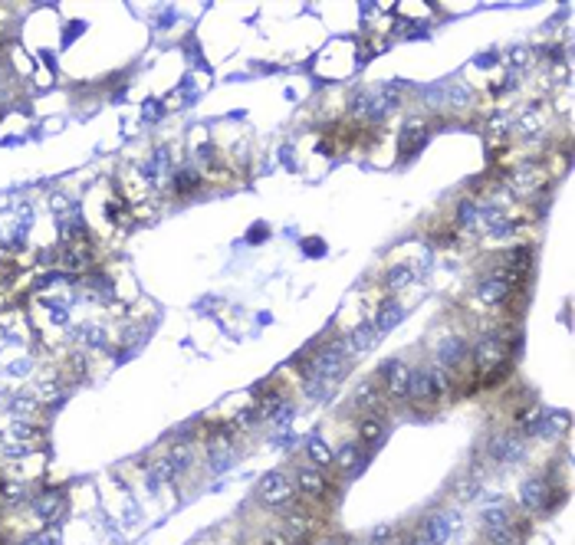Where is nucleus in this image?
Listing matches in <instances>:
<instances>
[{
  "instance_id": "f257e3e1",
  "label": "nucleus",
  "mask_w": 575,
  "mask_h": 545,
  "mask_svg": "<svg viewBox=\"0 0 575 545\" xmlns=\"http://www.w3.org/2000/svg\"><path fill=\"white\" fill-rule=\"evenodd\" d=\"M349 355H352V348H349V339H345V335L322 341V345L315 348V355L309 358V365H306V375H309V378H322V382L335 384L345 375Z\"/></svg>"
},
{
  "instance_id": "f03ea898",
  "label": "nucleus",
  "mask_w": 575,
  "mask_h": 545,
  "mask_svg": "<svg viewBox=\"0 0 575 545\" xmlns=\"http://www.w3.org/2000/svg\"><path fill=\"white\" fill-rule=\"evenodd\" d=\"M523 276H526V272H513V270L487 272V276L477 283L474 296H477V302H483L487 309H500V306H507V302L513 299L516 283H523Z\"/></svg>"
},
{
  "instance_id": "7ed1b4c3",
  "label": "nucleus",
  "mask_w": 575,
  "mask_h": 545,
  "mask_svg": "<svg viewBox=\"0 0 575 545\" xmlns=\"http://www.w3.org/2000/svg\"><path fill=\"white\" fill-rule=\"evenodd\" d=\"M470 358H474V368L483 371V375H493V371L509 368V345L500 332H490L470 345Z\"/></svg>"
},
{
  "instance_id": "20e7f679",
  "label": "nucleus",
  "mask_w": 575,
  "mask_h": 545,
  "mask_svg": "<svg viewBox=\"0 0 575 545\" xmlns=\"http://www.w3.org/2000/svg\"><path fill=\"white\" fill-rule=\"evenodd\" d=\"M257 503L266 506V509H276V513H283L286 506L296 503L293 477H289L286 470H270V473H263L260 483H257Z\"/></svg>"
},
{
  "instance_id": "39448f33",
  "label": "nucleus",
  "mask_w": 575,
  "mask_h": 545,
  "mask_svg": "<svg viewBox=\"0 0 575 545\" xmlns=\"http://www.w3.org/2000/svg\"><path fill=\"white\" fill-rule=\"evenodd\" d=\"M375 382L382 384V391H384L388 401L405 404L408 395H411V365L405 361V358H384L382 365H378Z\"/></svg>"
},
{
  "instance_id": "423d86ee",
  "label": "nucleus",
  "mask_w": 575,
  "mask_h": 545,
  "mask_svg": "<svg viewBox=\"0 0 575 545\" xmlns=\"http://www.w3.org/2000/svg\"><path fill=\"white\" fill-rule=\"evenodd\" d=\"M289 477H293V490L300 493L302 499H309V503H319V499H329V496H332V479H329L326 470H319V466L300 464Z\"/></svg>"
},
{
  "instance_id": "0eeeda50",
  "label": "nucleus",
  "mask_w": 575,
  "mask_h": 545,
  "mask_svg": "<svg viewBox=\"0 0 575 545\" xmlns=\"http://www.w3.org/2000/svg\"><path fill=\"white\" fill-rule=\"evenodd\" d=\"M487 457L490 464L500 466H513L526 457V437H520L516 430H496L487 437Z\"/></svg>"
},
{
  "instance_id": "6e6552de",
  "label": "nucleus",
  "mask_w": 575,
  "mask_h": 545,
  "mask_svg": "<svg viewBox=\"0 0 575 545\" xmlns=\"http://www.w3.org/2000/svg\"><path fill=\"white\" fill-rule=\"evenodd\" d=\"M520 509L526 516H539V513H552L556 506H552V486H549L546 477H526L520 483Z\"/></svg>"
},
{
  "instance_id": "1a4fd4ad",
  "label": "nucleus",
  "mask_w": 575,
  "mask_h": 545,
  "mask_svg": "<svg viewBox=\"0 0 575 545\" xmlns=\"http://www.w3.org/2000/svg\"><path fill=\"white\" fill-rule=\"evenodd\" d=\"M332 453H335V466L342 470L345 479L362 477V473H365V466H369V460H371V453L362 447L358 440H342V444L332 450Z\"/></svg>"
},
{
  "instance_id": "9d476101",
  "label": "nucleus",
  "mask_w": 575,
  "mask_h": 545,
  "mask_svg": "<svg viewBox=\"0 0 575 545\" xmlns=\"http://www.w3.org/2000/svg\"><path fill=\"white\" fill-rule=\"evenodd\" d=\"M467 358H470V345H467L464 335H444L434 345V365H440V368H464Z\"/></svg>"
},
{
  "instance_id": "9b49d317",
  "label": "nucleus",
  "mask_w": 575,
  "mask_h": 545,
  "mask_svg": "<svg viewBox=\"0 0 575 545\" xmlns=\"http://www.w3.org/2000/svg\"><path fill=\"white\" fill-rule=\"evenodd\" d=\"M355 440L369 450V453H375V450L382 447L384 440H388V421H384V414H358Z\"/></svg>"
},
{
  "instance_id": "f8f14e48",
  "label": "nucleus",
  "mask_w": 575,
  "mask_h": 545,
  "mask_svg": "<svg viewBox=\"0 0 575 545\" xmlns=\"http://www.w3.org/2000/svg\"><path fill=\"white\" fill-rule=\"evenodd\" d=\"M457 532V513H447V509H438V513H427L421 519V535H425L431 545H447Z\"/></svg>"
},
{
  "instance_id": "ddd939ff",
  "label": "nucleus",
  "mask_w": 575,
  "mask_h": 545,
  "mask_svg": "<svg viewBox=\"0 0 575 545\" xmlns=\"http://www.w3.org/2000/svg\"><path fill=\"white\" fill-rule=\"evenodd\" d=\"M384 408H388V397H384L382 384L375 382V378L362 382L352 391V410L355 414H384Z\"/></svg>"
},
{
  "instance_id": "4468645a",
  "label": "nucleus",
  "mask_w": 575,
  "mask_h": 545,
  "mask_svg": "<svg viewBox=\"0 0 575 545\" xmlns=\"http://www.w3.org/2000/svg\"><path fill=\"white\" fill-rule=\"evenodd\" d=\"M526 532H529V522L523 526V519H513L507 526H483L480 539H483V545H523Z\"/></svg>"
},
{
  "instance_id": "2eb2a0df",
  "label": "nucleus",
  "mask_w": 575,
  "mask_h": 545,
  "mask_svg": "<svg viewBox=\"0 0 575 545\" xmlns=\"http://www.w3.org/2000/svg\"><path fill=\"white\" fill-rule=\"evenodd\" d=\"M427 141V125L418 122V119H411L405 128H401V135H398V155H401V161H411L418 151L425 148Z\"/></svg>"
},
{
  "instance_id": "dca6fc26",
  "label": "nucleus",
  "mask_w": 575,
  "mask_h": 545,
  "mask_svg": "<svg viewBox=\"0 0 575 545\" xmlns=\"http://www.w3.org/2000/svg\"><path fill=\"white\" fill-rule=\"evenodd\" d=\"M33 509H37V516L43 522H59L66 516V496L59 490H46L40 496H33Z\"/></svg>"
},
{
  "instance_id": "f3484780",
  "label": "nucleus",
  "mask_w": 575,
  "mask_h": 545,
  "mask_svg": "<svg viewBox=\"0 0 575 545\" xmlns=\"http://www.w3.org/2000/svg\"><path fill=\"white\" fill-rule=\"evenodd\" d=\"M306 464L319 466V470H332L335 466V453H332V447L319 434L306 437Z\"/></svg>"
},
{
  "instance_id": "a211bd4d",
  "label": "nucleus",
  "mask_w": 575,
  "mask_h": 545,
  "mask_svg": "<svg viewBox=\"0 0 575 545\" xmlns=\"http://www.w3.org/2000/svg\"><path fill=\"white\" fill-rule=\"evenodd\" d=\"M569 410H543V421H539V434L536 437H546V440H559L565 430H569Z\"/></svg>"
},
{
  "instance_id": "6ab92c4d",
  "label": "nucleus",
  "mask_w": 575,
  "mask_h": 545,
  "mask_svg": "<svg viewBox=\"0 0 575 545\" xmlns=\"http://www.w3.org/2000/svg\"><path fill=\"white\" fill-rule=\"evenodd\" d=\"M405 319V306L398 299H384L378 306V315H375V322L371 326L378 328V335H388V332H395V326Z\"/></svg>"
},
{
  "instance_id": "aec40b11",
  "label": "nucleus",
  "mask_w": 575,
  "mask_h": 545,
  "mask_svg": "<svg viewBox=\"0 0 575 545\" xmlns=\"http://www.w3.org/2000/svg\"><path fill=\"white\" fill-rule=\"evenodd\" d=\"M345 339H349V348H352V355L371 352V348L378 345V328H375L369 319H365V322H358V326L352 328L349 335H345Z\"/></svg>"
},
{
  "instance_id": "412c9836",
  "label": "nucleus",
  "mask_w": 575,
  "mask_h": 545,
  "mask_svg": "<svg viewBox=\"0 0 575 545\" xmlns=\"http://www.w3.org/2000/svg\"><path fill=\"white\" fill-rule=\"evenodd\" d=\"M451 493L460 499V503H474V499H480V473H460V477L451 483Z\"/></svg>"
},
{
  "instance_id": "4be33fe9",
  "label": "nucleus",
  "mask_w": 575,
  "mask_h": 545,
  "mask_svg": "<svg viewBox=\"0 0 575 545\" xmlns=\"http://www.w3.org/2000/svg\"><path fill=\"white\" fill-rule=\"evenodd\" d=\"M507 522H513V509H509L503 499H500V503L493 499V503H487L480 509V529H483V526H507Z\"/></svg>"
},
{
  "instance_id": "5701e85b",
  "label": "nucleus",
  "mask_w": 575,
  "mask_h": 545,
  "mask_svg": "<svg viewBox=\"0 0 575 545\" xmlns=\"http://www.w3.org/2000/svg\"><path fill=\"white\" fill-rule=\"evenodd\" d=\"M414 276H418V270H414V266H408V263H395V266H391V270L384 272V286L391 289V293H395V289H405V286H411V283H414Z\"/></svg>"
},
{
  "instance_id": "b1692460",
  "label": "nucleus",
  "mask_w": 575,
  "mask_h": 545,
  "mask_svg": "<svg viewBox=\"0 0 575 545\" xmlns=\"http://www.w3.org/2000/svg\"><path fill=\"white\" fill-rule=\"evenodd\" d=\"M543 410H546V408H539V404H533L529 410H523L520 421H516V434L526 437V440L539 434V421H543Z\"/></svg>"
},
{
  "instance_id": "393cba45",
  "label": "nucleus",
  "mask_w": 575,
  "mask_h": 545,
  "mask_svg": "<svg viewBox=\"0 0 575 545\" xmlns=\"http://www.w3.org/2000/svg\"><path fill=\"white\" fill-rule=\"evenodd\" d=\"M444 102L454 109H467V106H474V92L464 82H451V86H444Z\"/></svg>"
},
{
  "instance_id": "a878e982",
  "label": "nucleus",
  "mask_w": 575,
  "mask_h": 545,
  "mask_svg": "<svg viewBox=\"0 0 575 545\" xmlns=\"http://www.w3.org/2000/svg\"><path fill=\"white\" fill-rule=\"evenodd\" d=\"M477 224H480V204L477 201H470V197H464V201L457 204V227L474 230Z\"/></svg>"
},
{
  "instance_id": "bb28decb",
  "label": "nucleus",
  "mask_w": 575,
  "mask_h": 545,
  "mask_svg": "<svg viewBox=\"0 0 575 545\" xmlns=\"http://www.w3.org/2000/svg\"><path fill=\"white\" fill-rule=\"evenodd\" d=\"M168 460H171V466H175L178 473H184V470L194 466V447L191 444H175L171 453H168Z\"/></svg>"
},
{
  "instance_id": "cd10ccee",
  "label": "nucleus",
  "mask_w": 575,
  "mask_h": 545,
  "mask_svg": "<svg viewBox=\"0 0 575 545\" xmlns=\"http://www.w3.org/2000/svg\"><path fill=\"white\" fill-rule=\"evenodd\" d=\"M263 417H260V410H257V404H250V408H244V410H237L233 414V421H231V427L237 430V434H244V430H250V427H257Z\"/></svg>"
},
{
  "instance_id": "c85d7f7f",
  "label": "nucleus",
  "mask_w": 575,
  "mask_h": 545,
  "mask_svg": "<svg viewBox=\"0 0 575 545\" xmlns=\"http://www.w3.org/2000/svg\"><path fill=\"white\" fill-rule=\"evenodd\" d=\"M293 417H296V404H293L289 397H283V401H280V404L270 410V417H266V421L273 424V427H289V424H293Z\"/></svg>"
},
{
  "instance_id": "c756f323",
  "label": "nucleus",
  "mask_w": 575,
  "mask_h": 545,
  "mask_svg": "<svg viewBox=\"0 0 575 545\" xmlns=\"http://www.w3.org/2000/svg\"><path fill=\"white\" fill-rule=\"evenodd\" d=\"M201 184H204V181L194 175V171H178V175H175V191L184 194V197L194 191H201Z\"/></svg>"
},
{
  "instance_id": "7c9ffc66",
  "label": "nucleus",
  "mask_w": 575,
  "mask_h": 545,
  "mask_svg": "<svg viewBox=\"0 0 575 545\" xmlns=\"http://www.w3.org/2000/svg\"><path fill=\"white\" fill-rule=\"evenodd\" d=\"M529 257H533V250H529V246H513V250H509L503 259H507L509 266H513V272H526V266H529Z\"/></svg>"
},
{
  "instance_id": "2f4dec72",
  "label": "nucleus",
  "mask_w": 575,
  "mask_h": 545,
  "mask_svg": "<svg viewBox=\"0 0 575 545\" xmlns=\"http://www.w3.org/2000/svg\"><path fill=\"white\" fill-rule=\"evenodd\" d=\"M329 388H332L329 382H322V378H309V375H306V397H309V401H322V397L329 395Z\"/></svg>"
},
{
  "instance_id": "473e14b6",
  "label": "nucleus",
  "mask_w": 575,
  "mask_h": 545,
  "mask_svg": "<svg viewBox=\"0 0 575 545\" xmlns=\"http://www.w3.org/2000/svg\"><path fill=\"white\" fill-rule=\"evenodd\" d=\"M388 539H395V526H375L369 532V542L375 545H388Z\"/></svg>"
},
{
  "instance_id": "72a5a7b5",
  "label": "nucleus",
  "mask_w": 575,
  "mask_h": 545,
  "mask_svg": "<svg viewBox=\"0 0 575 545\" xmlns=\"http://www.w3.org/2000/svg\"><path fill=\"white\" fill-rule=\"evenodd\" d=\"M263 545H293V542H289V535L280 526H273V529L263 532Z\"/></svg>"
},
{
  "instance_id": "f704fd0d",
  "label": "nucleus",
  "mask_w": 575,
  "mask_h": 545,
  "mask_svg": "<svg viewBox=\"0 0 575 545\" xmlns=\"http://www.w3.org/2000/svg\"><path fill=\"white\" fill-rule=\"evenodd\" d=\"M529 50H523V46H516V50H509L507 53V63H513V66H523V63H529Z\"/></svg>"
},
{
  "instance_id": "c9c22d12",
  "label": "nucleus",
  "mask_w": 575,
  "mask_h": 545,
  "mask_svg": "<svg viewBox=\"0 0 575 545\" xmlns=\"http://www.w3.org/2000/svg\"><path fill=\"white\" fill-rule=\"evenodd\" d=\"M313 545H349L345 539H313Z\"/></svg>"
}]
</instances>
